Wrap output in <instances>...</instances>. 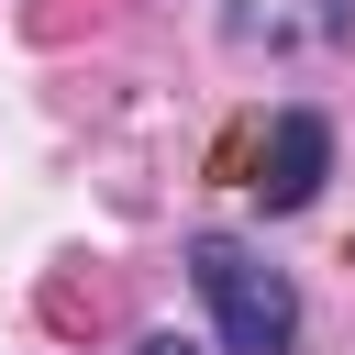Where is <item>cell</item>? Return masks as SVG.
<instances>
[{"instance_id":"1","label":"cell","mask_w":355,"mask_h":355,"mask_svg":"<svg viewBox=\"0 0 355 355\" xmlns=\"http://www.w3.org/2000/svg\"><path fill=\"white\" fill-rule=\"evenodd\" d=\"M189 277H200V300H211V322H222V355H288V344H300V288H288V266H266L255 244L200 233V244H189Z\"/></svg>"},{"instance_id":"2","label":"cell","mask_w":355,"mask_h":355,"mask_svg":"<svg viewBox=\"0 0 355 355\" xmlns=\"http://www.w3.org/2000/svg\"><path fill=\"white\" fill-rule=\"evenodd\" d=\"M322 178H333V122H322V111H277V122H266V178H255V200H266V211H311Z\"/></svg>"},{"instance_id":"3","label":"cell","mask_w":355,"mask_h":355,"mask_svg":"<svg viewBox=\"0 0 355 355\" xmlns=\"http://www.w3.org/2000/svg\"><path fill=\"white\" fill-rule=\"evenodd\" d=\"M133 355H200V344H189V333H144Z\"/></svg>"}]
</instances>
